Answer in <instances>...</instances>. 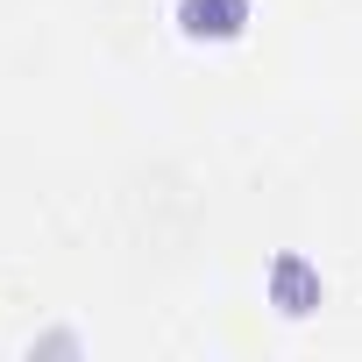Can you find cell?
<instances>
[{
    "instance_id": "6da1fadb",
    "label": "cell",
    "mask_w": 362,
    "mask_h": 362,
    "mask_svg": "<svg viewBox=\"0 0 362 362\" xmlns=\"http://www.w3.org/2000/svg\"><path fill=\"white\" fill-rule=\"evenodd\" d=\"M277 291H284V313H305L298 298H305V270L298 263H277Z\"/></svg>"
}]
</instances>
